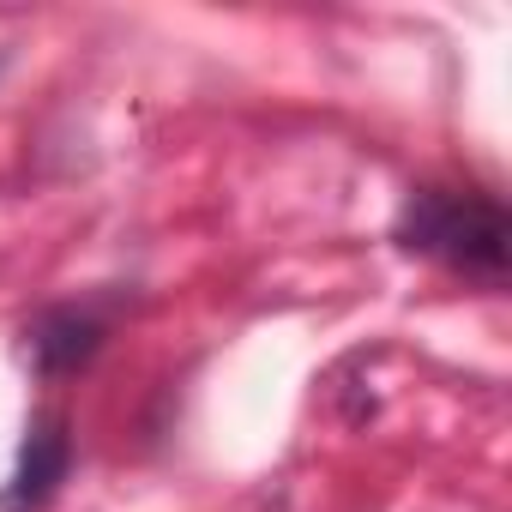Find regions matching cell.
<instances>
[{
    "mask_svg": "<svg viewBox=\"0 0 512 512\" xmlns=\"http://www.w3.org/2000/svg\"><path fill=\"white\" fill-rule=\"evenodd\" d=\"M398 247L440 260L452 272L470 278H500L506 253H512V229L494 193L476 187H416L398 211Z\"/></svg>",
    "mask_w": 512,
    "mask_h": 512,
    "instance_id": "6da1fadb",
    "label": "cell"
},
{
    "mask_svg": "<svg viewBox=\"0 0 512 512\" xmlns=\"http://www.w3.org/2000/svg\"><path fill=\"white\" fill-rule=\"evenodd\" d=\"M73 470V434L61 416H37L25 428V446H19V464L7 476V488H0V512H37L55 500V488L67 482Z\"/></svg>",
    "mask_w": 512,
    "mask_h": 512,
    "instance_id": "7a4b0ae2",
    "label": "cell"
},
{
    "mask_svg": "<svg viewBox=\"0 0 512 512\" xmlns=\"http://www.w3.org/2000/svg\"><path fill=\"white\" fill-rule=\"evenodd\" d=\"M25 338H31V368H37L43 380H67V374H79V368L103 350L109 320H103L97 308L67 302V308H43Z\"/></svg>",
    "mask_w": 512,
    "mask_h": 512,
    "instance_id": "3957f363",
    "label": "cell"
}]
</instances>
